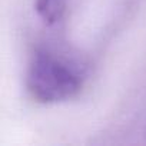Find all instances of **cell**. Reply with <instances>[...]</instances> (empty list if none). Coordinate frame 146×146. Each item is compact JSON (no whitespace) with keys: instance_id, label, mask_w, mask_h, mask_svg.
<instances>
[{"instance_id":"1","label":"cell","mask_w":146,"mask_h":146,"mask_svg":"<svg viewBox=\"0 0 146 146\" xmlns=\"http://www.w3.org/2000/svg\"><path fill=\"white\" fill-rule=\"evenodd\" d=\"M86 78L82 63L47 47H37L27 67V89L39 102H64L79 95Z\"/></svg>"}]
</instances>
